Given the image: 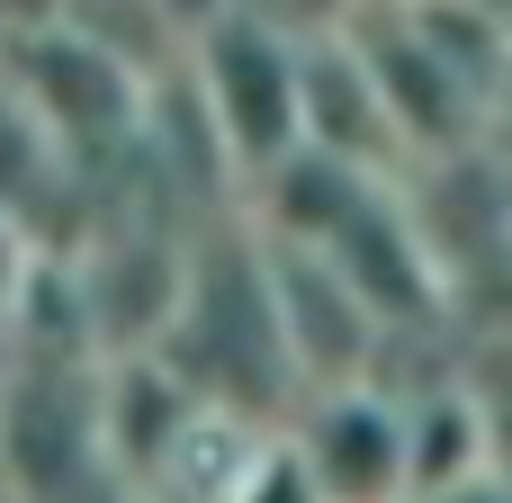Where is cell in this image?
Listing matches in <instances>:
<instances>
[{"label":"cell","instance_id":"6da1fadb","mask_svg":"<svg viewBox=\"0 0 512 503\" xmlns=\"http://www.w3.org/2000/svg\"><path fill=\"white\" fill-rule=\"evenodd\" d=\"M189 99H198L216 153L234 162V180L252 189L261 171L306 153V36H288L261 9L207 18L189 36Z\"/></svg>","mask_w":512,"mask_h":503},{"label":"cell","instance_id":"7a4b0ae2","mask_svg":"<svg viewBox=\"0 0 512 503\" xmlns=\"http://www.w3.org/2000/svg\"><path fill=\"white\" fill-rule=\"evenodd\" d=\"M279 441L306 459L324 503H414V423H405V396L378 378L306 396L279 423Z\"/></svg>","mask_w":512,"mask_h":503},{"label":"cell","instance_id":"3957f363","mask_svg":"<svg viewBox=\"0 0 512 503\" xmlns=\"http://www.w3.org/2000/svg\"><path fill=\"white\" fill-rule=\"evenodd\" d=\"M306 144L333 153V162H351V171H378V180L414 171L387 99H378V72H369V54H360L351 27L306 36Z\"/></svg>","mask_w":512,"mask_h":503},{"label":"cell","instance_id":"277c9868","mask_svg":"<svg viewBox=\"0 0 512 503\" xmlns=\"http://www.w3.org/2000/svg\"><path fill=\"white\" fill-rule=\"evenodd\" d=\"M225 503H324V486H315V477H306V459L270 432V441L252 450V468L225 486Z\"/></svg>","mask_w":512,"mask_h":503},{"label":"cell","instance_id":"5b68a950","mask_svg":"<svg viewBox=\"0 0 512 503\" xmlns=\"http://www.w3.org/2000/svg\"><path fill=\"white\" fill-rule=\"evenodd\" d=\"M63 18H72V0H0V45L45 36V27H63Z\"/></svg>","mask_w":512,"mask_h":503},{"label":"cell","instance_id":"8992f818","mask_svg":"<svg viewBox=\"0 0 512 503\" xmlns=\"http://www.w3.org/2000/svg\"><path fill=\"white\" fill-rule=\"evenodd\" d=\"M18 279H27V234L9 225V207H0V306L18 297Z\"/></svg>","mask_w":512,"mask_h":503},{"label":"cell","instance_id":"52a82bcc","mask_svg":"<svg viewBox=\"0 0 512 503\" xmlns=\"http://www.w3.org/2000/svg\"><path fill=\"white\" fill-rule=\"evenodd\" d=\"M423 503H512V468H486V477H468L450 495H423Z\"/></svg>","mask_w":512,"mask_h":503}]
</instances>
